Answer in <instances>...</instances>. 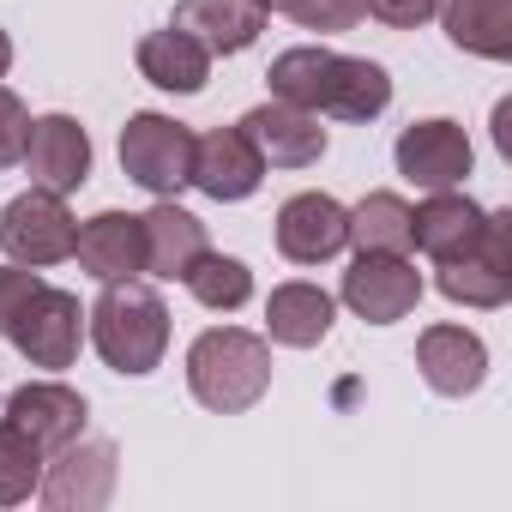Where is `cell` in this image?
<instances>
[{
    "label": "cell",
    "mask_w": 512,
    "mask_h": 512,
    "mask_svg": "<svg viewBox=\"0 0 512 512\" xmlns=\"http://www.w3.org/2000/svg\"><path fill=\"white\" fill-rule=\"evenodd\" d=\"M344 308L368 326H398L422 302V272L410 266V253H356L344 272Z\"/></svg>",
    "instance_id": "ba28073f"
},
{
    "label": "cell",
    "mask_w": 512,
    "mask_h": 512,
    "mask_svg": "<svg viewBox=\"0 0 512 512\" xmlns=\"http://www.w3.org/2000/svg\"><path fill=\"white\" fill-rule=\"evenodd\" d=\"M247 139H253V151H260L272 169H314L320 157H326V127H320V115L314 109H296V103H260V109H247L241 121H235Z\"/></svg>",
    "instance_id": "7c38bea8"
},
{
    "label": "cell",
    "mask_w": 512,
    "mask_h": 512,
    "mask_svg": "<svg viewBox=\"0 0 512 512\" xmlns=\"http://www.w3.org/2000/svg\"><path fill=\"white\" fill-rule=\"evenodd\" d=\"M398 175L410 181V187H422V193H440V187H464V175H470V163H476V151H470V133L458 127V121H446V115H434V121H410L404 133H398Z\"/></svg>",
    "instance_id": "9c48e42d"
},
{
    "label": "cell",
    "mask_w": 512,
    "mask_h": 512,
    "mask_svg": "<svg viewBox=\"0 0 512 512\" xmlns=\"http://www.w3.org/2000/svg\"><path fill=\"white\" fill-rule=\"evenodd\" d=\"M115 482H121V458L109 440H67L55 446V458H43V506L49 512H103L115 500Z\"/></svg>",
    "instance_id": "52a82bcc"
},
{
    "label": "cell",
    "mask_w": 512,
    "mask_h": 512,
    "mask_svg": "<svg viewBox=\"0 0 512 512\" xmlns=\"http://www.w3.org/2000/svg\"><path fill=\"white\" fill-rule=\"evenodd\" d=\"M139 73L157 85V91H175V97H193V91H205V79H211V49L205 43H193L187 31H151V37H139Z\"/></svg>",
    "instance_id": "44dd1931"
},
{
    "label": "cell",
    "mask_w": 512,
    "mask_h": 512,
    "mask_svg": "<svg viewBox=\"0 0 512 512\" xmlns=\"http://www.w3.org/2000/svg\"><path fill=\"white\" fill-rule=\"evenodd\" d=\"M440 25L476 61H512V0H440Z\"/></svg>",
    "instance_id": "7402d4cb"
},
{
    "label": "cell",
    "mask_w": 512,
    "mask_h": 512,
    "mask_svg": "<svg viewBox=\"0 0 512 512\" xmlns=\"http://www.w3.org/2000/svg\"><path fill=\"white\" fill-rule=\"evenodd\" d=\"M73 241H79V223L67 211V193H49V187H31L19 199H7L0 211V253H7L13 266H61L73 260Z\"/></svg>",
    "instance_id": "8992f818"
},
{
    "label": "cell",
    "mask_w": 512,
    "mask_h": 512,
    "mask_svg": "<svg viewBox=\"0 0 512 512\" xmlns=\"http://www.w3.org/2000/svg\"><path fill=\"white\" fill-rule=\"evenodd\" d=\"M332 79H338V55L320 49V43H302V49H284L266 73L272 97L278 103H296V109H314L326 115V97H332Z\"/></svg>",
    "instance_id": "603a6c76"
},
{
    "label": "cell",
    "mask_w": 512,
    "mask_h": 512,
    "mask_svg": "<svg viewBox=\"0 0 512 512\" xmlns=\"http://www.w3.org/2000/svg\"><path fill=\"white\" fill-rule=\"evenodd\" d=\"M350 241L356 253H410V205L398 193H368L350 211Z\"/></svg>",
    "instance_id": "484cf974"
},
{
    "label": "cell",
    "mask_w": 512,
    "mask_h": 512,
    "mask_svg": "<svg viewBox=\"0 0 512 512\" xmlns=\"http://www.w3.org/2000/svg\"><path fill=\"white\" fill-rule=\"evenodd\" d=\"M79 266L97 278V284H115V278H139L145 272V223L133 211H97L91 223H79Z\"/></svg>",
    "instance_id": "9a60e30c"
},
{
    "label": "cell",
    "mask_w": 512,
    "mask_h": 512,
    "mask_svg": "<svg viewBox=\"0 0 512 512\" xmlns=\"http://www.w3.org/2000/svg\"><path fill=\"white\" fill-rule=\"evenodd\" d=\"M187 296L199 302V308H211V314H235V308H247V296H253V272L235 260V253H199V260L187 266Z\"/></svg>",
    "instance_id": "d4e9b609"
},
{
    "label": "cell",
    "mask_w": 512,
    "mask_h": 512,
    "mask_svg": "<svg viewBox=\"0 0 512 512\" xmlns=\"http://www.w3.org/2000/svg\"><path fill=\"white\" fill-rule=\"evenodd\" d=\"M175 31H187L211 55H241L260 43L266 7L260 0H175Z\"/></svg>",
    "instance_id": "ac0fdd59"
},
{
    "label": "cell",
    "mask_w": 512,
    "mask_h": 512,
    "mask_svg": "<svg viewBox=\"0 0 512 512\" xmlns=\"http://www.w3.org/2000/svg\"><path fill=\"white\" fill-rule=\"evenodd\" d=\"M350 247V211L332 193H290L278 205V253L290 266H326Z\"/></svg>",
    "instance_id": "30bf717a"
},
{
    "label": "cell",
    "mask_w": 512,
    "mask_h": 512,
    "mask_svg": "<svg viewBox=\"0 0 512 512\" xmlns=\"http://www.w3.org/2000/svg\"><path fill=\"white\" fill-rule=\"evenodd\" d=\"M187 392L217 410V416H241L272 392V338L241 332V326H211L193 338L187 350Z\"/></svg>",
    "instance_id": "7a4b0ae2"
},
{
    "label": "cell",
    "mask_w": 512,
    "mask_h": 512,
    "mask_svg": "<svg viewBox=\"0 0 512 512\" xmlns=\"http://www.w3.org/2000/svg\"><path fill=\"white\" fill-rule=\"evenodd\" d=\"M85 416H91L85 398H79L73 386H61V380H31V386H19V392L7 398V422H19L43 452L79 440V434H85Z\"/></svg>",
    "instance_id": "e0dca14e"
},
{
    "label": "cell",
    "mask_w": 512,
    "mask_h": 512,
    "mask_svg": "<svg viewBox=\"0 0 512 512\" xmlns=\"http://www.w3.org/2000/svg\"><path fill=\"white\" fill-rule=\"evenodd\" d=\"M121 175L139 181L157 199H175L181 187H193V127H181L175 115L139 109L121 127Z\"/></svg>",
    "instance_id": "277c9868"
},
{
    "label": "cell",
    "mask_w": 512,
    "mask_h": 512,
    "mask_svg": "<svg viewBox=\"0 0 512 512\" xmlns=\"http://www.w3.org/2000/svg\"><path fill=\"white\" fill-rule=\"evenodd\" d=\"M85 332L97 344V356L115 368V374H151L169 350V308L151 284L139 278H115L103 284V296L85 308Z\"/></svg>",
    "instance_id": "3957f363"
},
{
    "label": "cell",
    "mask_w": 512,
    "mask_h": 512,
    "mask_svg": "<svg viewBox=\"0 0 512 512\" xmlns=\"http://www.w3.org/2000/svg\"><path fill=\"white\" fill-rule=\"evenodd\" d=\"M332 320H338V302L320 290V284H278L272 290V302H266V332H272V344H284V350H314V344H326V332H332Z\"/></svg>",
    "instance_id": "ffe728a7"
},
{
    "label": "cell",
    "mask_w": 512,
    "mask_h": 512,
    "mask_svg": "<svg viewBox=\"0 0 512 512\" xmlns=\"http://www.w3.org/2000/svg\"><path fill=\"white\" fill-rule=\"evenodd\" d=\"M19 163L31 169V187L73 193V187L91 181V133L73 115H43V121H31V139H25Z\"/></svg>",
    "instance_id": "4fadbf2b"
},
{
    "label": "cell",
    "mask_w": 512,
    "mask_h": 512,
    "mask_svg": "<svg viewBox=\"0 0 512 512\" xmlns=\"http://www.w3.org/2000/svg\"><path fill=\"white\" fill-rule=\"evenodd\" d=\"M43 446L19 428V422H7L0 416V506H25L31 494H37V482H43Z\"/></svg>",
    "instance_id": "4316f807"
},
{
    "label": "cell",
    "mask_w": 512,
    "mask_h": 512,
    "mask_svg": "<svg viewBox=\"0 0 512 512\" xmlns=\"http://www.w3.org/2000/svg\"><path fill=\"white\" fill-rule=\"evenodd\" d=\"M139 223H145V272L151 278H169V284L187 278V266L211 247L205 241V223L187 205H175V199H157Z\"/></svg>",
    "instance_id": "d6986e66"
},
{
    "label": "cell",
    "mask_w": 512,
    "mask_h": 512,
    "mask_svg": "<svg viewBox=\"0 0 512 512\" xmlns=\"http://www.w3.org/2000/svg\"><path fill=\"white\" fill-rule=\"evenodd\" d=\"M434 290L458 308H506L512 302V211H482L476 247L434 272Z\"/></svg>",
    "instance_id": "5b68a950"
},
{
    "label": "cell",
    "mask_w": 512,
    "mask_h": 512,
    "mask_svg": "<svg viewBox=\"0 0 512 512\" xmlns=\"http://www.w3.org/2000/svg\"><path fill=\"white\" fill-rule=\"evenodd\" d=\"M494 139H500V151L512 157V103H500V109H494Z\"/></svg>",
    "instance_id": "4dcf8cb0"
},
{
    "label": "cell",
    "mask_w": 512,
    "mask_h": 512,
    "mask_svg": "<svg viewBox=\"0 0 512 512\" xmlns=\"http://www.w3.org/2000/svg\"><path fill=\"white\" fill-rule=\"evenodd\" d=\"M386 103H392V73H386L380 61L338 55V79H332L326 115H338V121H374Z\"/></svg>",
    "instance_id": "cb8c5ba5"
},
{
    "label": "cell",
    "mask_w": 512,
    "mask_h": 512,
    "mask_svg": "<svg viewBox=\"0 0 512 512\" xmlns=\"http://www.w3.org/2000/svg\"><path fill=\"white\" fill-rule=\"evenodd\" d=\"M416 368L440 398H470L488 380V344L464 326H428L416 338Z\"/></svg>",
    "instance_id": "5bb4252c"
},
{
    "label": "cell",
    "mask_w": 512,
    "mask_h": 512,
    "mask_svg": "<svg viewBox=\"0 0 512 512\" xmlns=\"http://www.w3.org/2000/svg\"><path fill=\"white\" fill-rule=\"evenodd\" d=\"M476 235H482V205H476L470 193H458V187H440V193H428V199L410 211V247H422L434 266L470 253Z\"/></svg>",
    "instance_id": "2e32d148"
},
{
    "label": "cell",
    "mask_w": 512,
    "mask_h": 512,
    "mask_svg": "<svg viewBox=\"0 0 512 512\" xmlns=\"http://www.w3.org/2000/svg\"><path fill=\"white\" fill-rule=\"evenodd\" d=\"M7 67H13V37L0 31V79H7Z\"/></svg>",
    "instance_id": "1f68e13d"
},
{
    "label": "cell",
    "mask_w": 512,
    "mask_h": 512,
    "mask_svg": "<svg viewBox=\"0 0 512 512\" xmlns=\"http://www.w3.org/2000/svg\"><path fill=\"white\" fill-rule=\"evenodd\" d=\"M260 7H266V13H290V7H296V0H260Z\"/></svg>",
    "instance_id": "d6a6232c"
},
{
    "label": "cell",
    "mask_w": 512,
    "mask_h": 512,
    "mask_svg": "<svg viewBox=\"0 0 512 512\" xmlns=\"http://www.w3.org/2000/svg\"><path fill=\"white\" fill-rule=\"evenodd\" d=\"M25 139H31V115L7 85H0V169L25 157Z\"/></svg>",
    "instance_id": "f1b7e54d"
},
{
    "label": "cell",
    "mask_w": 512,
    "mask_h": 512,
    "mask_svg": "<svg viewBox=\"0 0 512 512\" xmlns=\"http://www.w3.org/2000/svg\"><path fill=\"white\" fill-rule=\"evenodd\" d=\"M0 338L31 368H73L85 344V308L73 290L43 284L31 266L0 272Z\"/></svg>",
    "instance_id": "6da1fadb"
},
{
    "label": "cell",
    "mask_w": 512,
    "mask_h": 512,
    "mask_svg": "<svg viewBox=\"0 0 512 512\" xmlns=\"http://www.w3.org/2000/svg\"><path fill=\"white\" fill-rule=\"evenodd\" d=\"M362 13L392 25V31H416V25L440 19V0H362Z\"/></svg>",
    "instance_id": "f546056e"
},
{
    "label": "cell",
    "mask_w": 512,
    "mask_h": 512,
    "mask_svg": "<svg viewBox=\"0 0 512 512\" xmlns=\"http://www.w3.org/2000/svg\"><path fill=\"white\" fill-rule=\"evenodd\" d=\"M266 181V157L253 151V139L241 127H211V133H193V187L217 205H235V199H253Z\"/></svg>",
    "instance_id": "8fae6325"
},
{
    "label": "cell",
    "mask_w": 512,
    "mask_h": 512,
    "mask_svg": "<svg viewBox=\"0 0 512 512\" xmlns=\"http://www.w3.org/2000/svg\"><path fill=\"white\" fill-rule=\"evenodd\" d=\"M290 19H296L302 31L338 37V31H350V25H362L368 13H362V0H296V7H290Z\"/></svg>",
    "instance_id": "83f0119b"
}]
</instances>
